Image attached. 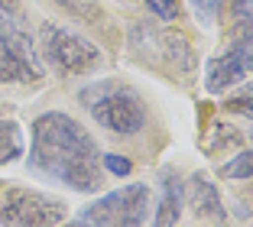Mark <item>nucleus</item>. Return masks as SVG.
<instances>
[{"label": "nucleus", "mask_w": 253, "mask_h": 227, "mask_svg": "<svg viewBox=\"0 0 253 227\" xmlns=\"http://www.w3.org/2000/svg\"><path fill=\"white\" fill-rule=\"evenodd\" d=\"M39 43H42L45 59L52 62L55 68L68 72V75L88 72V68H94L97 59H101V52H97L88 39L75 36L72 30L55 26V23H42V26H39Z\"/></svg>", "instance_id": "nucleus-6"}, {"label": "nucleus", "mask_w": 253, "mask_h": 227, "mask_svg": "<svg viewBox=\"0 0 253 227\" xmlns=\"http://www.w3.org/2000/svg\"><path fill=\"white\" fill-rule=\"evenodd\" d=\"M82 104L88 107V114L97 124L114 133H136L146 124V110H143L140 97L130 88H120V85H111V81L84 88Z\"/></svg>", "instance_id": "nucleus-2"}, {"label": "nucleus", "mask_w": 253, "mask_h": 227, "mask_svg": "<svg viewBox=\"0 0 253 227\" xmlns=\"http://www.w3.org/2000/svg\"><path fill=\"white\" fill-rule=\"evenodd\" d=\"M149 208V188L146 185H126L111 195L91 201L82 211V221L91 227H143Z\"/></svg>", "instance_id": "nucleus-3"}, {"label": "nucleus", "mask_w": 253, "mask_h": 227, "mask_svg": "<svg viewBox=\"0 0 253 227\" xmlns=\"http://www.w3.org/2000/svg\"><path fill=\"white\" fill-rule=\"evenodd\" d=\"M30 162L49 179L75 191H84V195L97 191L104 182L97 143L88 136V130L78 120H72L68 114H59V110H49L33 124Z\"/></svg>", "instance_id": "nucleus-1"}, {"label": "nucleus", "mask_w": 253, "mask_h": 227, "mask_svg": "<svg viewBox=\"0 0 253 227\" xmlns=\"http://www.w3.org/2000/svg\"><path fill=\"white\" fill-rule=\"evenodd\" d=\"M192 7L201 16V23H211L217 16V10H221V0H192Z\"/></svg>", "instance_id": "nucleus-15"}, {"label": "nucleus", "mask_w": 253, "mask_h": 227, "mask_svg": "<svg viewBox=\"0 0 253 227\" xmlns=\"http://www.w3.org/2000/svg\"><path fill=\"white\" fill-rule=\"evenodd\" d=\"M231 20L253 26V0H231Z\"/></svg>", "instance_id": "nucleus-14"}, {"label": "nucleus", "mask_w": 253, "mask_h": 227, "mask_svg": "<svg viewBox=\"0 0 253 227\" xmlns=\"http://www.w3.org/2000/svg\"><path fill=\"white\" fill-rule=\"evenodd\" d=\"M179 211H182V182L175 176H169V185H166L159 211H156V227H175Z\"/></svg>", "instance_id": "nucleus-9"}, {"label": "nucleus", "mask_w": 253, "mask_h": 227, "mask_svg": "<svg viewBox=\"0 0 253 227\" xmlns=\"http://www.w3.org/2000/svg\"><path fill=\"white\" fill-rule=\"evenodd\" d=\"M23 156V130L13 120H0V166Z\"/></svg>", "instance_id": "nucleus-10"}, {"label": "nucleus", "mask_w": 253, "mask_h": 227, "mask_svg": "<svg viewBox=\"0 0 253 227\" xmlns=\"http://www.w3.org/2000/svg\"><path fill=\"white\" fill-rule=\"evenodd\" d=\"M65 227H91V224H84V221H75V224H65Z\"/></svg>", "instance_id": "nucleus-19"}, {"label": "nucleus", "mask_w": 253, "mask_h": 227, "mask_svg": "<svg viewBox=\"0 0 253 227\" xmlns=\"http://www.w3.org/2000/svg\"><path fill=\"white\" fill-rule=\"evenodd\" d=\"M253 72V33H247L244 39L231 45L221 59L211 62L208 72V91L211 94H221V91L234 88L237 81H244L247 75Z\"/></svg>", "instance_id": "nucleus-7"}, {"label": "nucleus", "mask_w": 253, "mask_h": 227, "mask_svg": "<svg viewBox=\"0 0 253 227\" xmlns=\"http://www.w3.org/2000/svg\"><path fill=\"white\" fill-rule=\"evenodd\" d=\"M192 211L198 218H211V221H224V208H221V195L211 182L195 179L192 182Z\"/></svg>", "instance_id": "nucleus-8"}, {"label": "nucleus", "mask_w": 253, "mask_h": 227, "mask_svg": "<svg viewBox=\"0 0 253 227\" xmlns=\"http://www.w3.org/2000/svg\"><path fill=\"white\" fill-rule=\"evenodd\" d=\"M101 166L107 169V172H114V176H126V172H130V159H124V156H104V159H101Z\"/></svg>", "instance_id": "nucleus-17"}, {"label": "nucleus", "mask_w": 253, "mask_h": 227, "mask_svg": "<svg viewBox=\"0 0 253 227\" xmlns=\"http://www.w3.org/2000/svg\"><path fill=\"white\" fill-rule=\"evenodd\" d=\"M42 75L36 45L20 30L16 16L0 13V81H36Z\"/></svg>", "instance_id": "nucleus-5"}, {"label": "nucleus", "mask_w": 253, "mask_h": 227, "mask_svg": "<svg viewBox=\"0 0 253 227\" xmlns=\"http://www.w3.org/2000/svg\"><path fill=\"white\" fill-rule=\"evenodd\" d=\"M221 176L224 179H250L253 176V149H244L227 166H221Z\"/></svg>", "instance_id": "nucleus-12"}, {"label": "nucleus", "mask_w": 253, "mask_h": 227, "mask_svg": "<svg viewBox=\"0 0 253 227\" xmlns=\"http://www.w3.org/2000/svg\"><path fill=\"white\" fill-rule=\"evenodd\" d=\"M65 218V205L52 195L33 188H10L0 201V224L3 227H55Z\"/></svg>", "instance_id": "nucleus-4"}, {"label": "nucleus", "mask_w": 253, "mask_h": 227, "mask_svg": "<svg viewBox=\"0 0 253 227\" xmlns=\"http://www.w3.org/2000/svg\"><path fill=\"white\" fill-rule=\"evenodd\" d=\"M0 10L10 16H20V0H0Z\"/></svg>", "instance_id": "nucleus-18"}, {"label": "nucleus", "mask_w": 253, "mask_h": 227, "mask_svg": "<svg viewBox=\"0 0 253 227\" xmlns=\"http://www.w3.org/2000/svg\"><path fill=\"white\" fill-rule=\"evenodd\" d=\"M146 7H149L153 16H159V20H166V23L179 16V3H175V0H146Z\"/></svg>", "instance_id": "nucleus-13"}, {"label": "nucleus", "mask_w": 253, "mask_h": 227, "mask_svg": "<svg viewBox=\"0 0 253 227\" xmlns=\"http://www.w3.org/2000/svg\"><path fill=\"white\" fill-rule=\"evenodd\" d=\"M55 7H62L68 16H75V20H84V23H94L97 16H101V7H97L94 0H52Z\"/></svg>", "instance_id": "nucleus-11"}, {"label": "nucleus", "mask_w": 253, "mask_h": 227, "mask_svg": "<svg viewBox=\"0 0 253 227\" xmlns=\"http://www.w3.org/2000/svg\"><path fill=\"white\" fill-rule=\"evenodd\" d=\"M227 107L240 110V114H247V117H253V85H250V88H244V94H240V97H231Z\"/></svg>", "instance_id": "nucleus-16"}]
</instances>
